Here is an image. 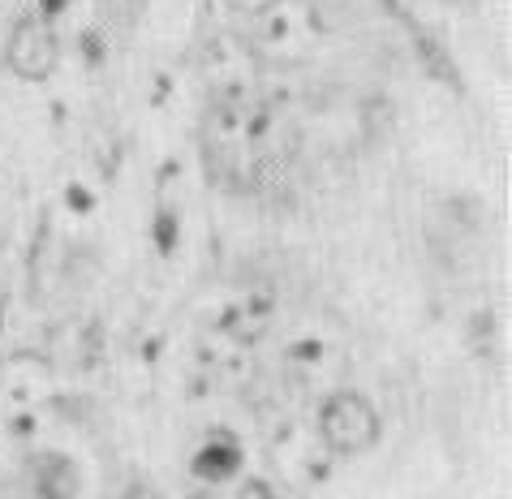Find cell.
<instances>
[{"mask_svg":"<svg viewBox=\"0 0 512 499\" xmlns=\"http://www.w3.org/2000/svg\"><path fill=\"white\" fill-rule=\"evenodd\" d=\"M280 366L297 392L327 396V392H336V379L345 375V340L323 323H302L284 340Z\"/></svg>","mask_w":512,"mask_h":499,"instance_id":"obj_4","label":"cell"},{"mask_svg":"<svg viewBox=\"0 0 512 499\" xmlns=\"http://www.w3.org/2000/svg\"><path fill=\"white\" fill-rule=\"evenodd\" d=\"M241 469H246V452L224 431H211L190 456V474L203 482V487H229V482L241 478Z\"/></svg>","mask_w":512,"mask_h":499,"instance_id":"obj_9","label":"cell"},{"mask_svg":"<svg viewBox=\"0 0 512 499\" xmlns=\"http://www.w3.org/2000/svg\"><path fill=\"white\" fill-rule=\"evenodd\" d=\"M194 366L207 383H216L224 392H246L254 375H259V362H254V345L237 336H224L216 327H203L194 340Z\"/></svg>","mask_w":512,"mask_h":499,"instance_id":"obj_6","label":"cell"},{"mask_svg":"<svg viewBox=\"0 0 512 499\" xmlns=\"http://www.w3.org/2000/svg\"><path fill=\"white\" fill-rule=\"evenodd\" d=\"M263 456H267V474L276 478L284 495H310L336 474L332 448L323 444L315 422L302 418V413H284V418L267 426Z\"/></svg>","mask_w":512,"mask_h":499,"instance_id":"obj_2","label":"cell"},{"mask_svg":"<svg viewBox=\"0 0 512 499\" xmlns=\"http://www.w3.org/2000/svg\"><path fill=\"white\" fill-rule=\"evenodd\" d=\"M203 147L224 177L237 185H250L276 160V121L259 99H250L241 91L220 95L216 104L207 108Z\"/></svg>","mask_w":512,"mask_h":499,"instance_id":"obj_1","label":"cell"},{"mask_svg":"<svg viewBox=\"0 0 512 499\" xmlns=\"http://www.w3.org/2000/svg\"><path fill=\"white\" fill-rule=\"evenodd\" d=\"M237 499H284V491L276 487L272 474H250V478H241Z\"/></svg>","mask_w":512,"mask_h":499,"instance_id":"obj_11","label":"cell"},{"mask_svg":"<svg viewBox=\"0 0 512 499\" xmlns=\"http://www.w3.org/2000/svg\"><path fill=\"white\" fill-rule=\"evenodd\" d=\"M0 499H5V491H0Z\"/></svg>","mask_w":512,"mask_h":499,"instance_id":"obj_13","label":"cell"},{"mask_svg":"<svg viewBox=\"0 0 512 499\" xmlns=\"http://www.w3.org/2000/svg\"><path fill=\"white\" fill-rule=\"evenodd\" d=\"M327 26L310 0H276L246 22V48L263 65H302L319 52Z\"/></svg>","mask_w":512,"mask_h":499,"instance_id":"obj_3","label":"cell"},{"mask_svg":"<svg viewBox=\"0 0 512 499\" xmlns=\"http://www.w3.org/2000/svg\"><path fill=\"white\" fill-rule=\"evenodd\" d=\"M31 487L39 499H74L78 495V469L65 456H35L31 461Z\"/></svg>","mask_w":512,"mask_h":499,"instance_id":"obj_10","label":"cell"},{"mask_svg":"<svg viewBox=\"0 0 512 499\" xmlns=\"http://www.w3.org/2000/svg\"><path fill=\"white\" fill-rule=\"evenodd\" d=\"M276 315H280V297H276L272 284H250V289H237V293L224 297L216 319L207 327L246 340V345H259V340L276 327Z\"/></svg>","mask_w":512,"mask_h":499,"instance_id":"obj_7","label":"cell"},{"mask_svg":"<svg viewBox=\"0 0 512 499\" xmlns=\"http://www.w3.org/2000/svg\"><path fill=\"white\" fill-rule=\"evenodd\" d=\"M315 431L332 456H358V452H371L379 444V409L366 401L362 392H349V388H336L319 396V409H315Z\"/></svg>","mask_w":512,"mask_h":499,"instance_id":"obj_5","label":"cell"},{"mask_svg":"<svg viewBox=\"0 0 512 499\" xmlns=\"http://www.w3.org/2000/svg\"><path fill=\"white\" fill-rule=\"evenodd\" d=\"M9 69L26 82H44L56 69V35L44 18H22L9 35Z\"/></svg>","mask_w":512,"mask_h":499,"instance_id":"obj_8","label":"cell"},{"mask_svg":"<svg viewBox=\"0 0 512 499\" xmlns=\"http://www.w3.org/2000/svg\"><path fill=\"white\" fill-rule=\"evenodd\" d=\"M267 5H276V0H229V9L237 13V18H246V22L254 18V13H263Z\"/></svg>","mask_w":512,"mask_h":499,"instance_id":"obj_12","label":"cell"}]
</instances>
